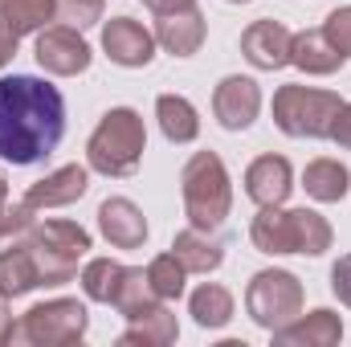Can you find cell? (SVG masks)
I'll return each instance as SVG.
<instances>
[{
    "label": "cell",
    "mask_w": 351,
    "mask_h": 347,
    "mask_svg": "<svg viewBox=\"0 0 351 347\" xmlns=\"http://www.w3.org/2000/svg\"><path fill=\"white\" fill-rule=\"evenodd\" d=\"M66 135L62 90L33 74L0 78V160L12 168H33L58 152Z\"/></svg>",
    "instance_id": "obj_1"
},
{
    "label": "cell",
    "mask_w": 351,
    "mask_h": 347,
    "mask_svg": "<svg viewBox=\"0 0 351 347\" xmlns=\"http://www.w3.org/2000/svg\"><path fill=\"white\" fill-rule=\"evenodd\" d=\"M147 152V127L135 106H110L86 139V164L98 176H135Z\"/></svg>",
    "instance_id": "obj_2"
},
{
    "label": "cell",
    "mask_w": 351,
    "mask_h": 347,
    "mask_svg": "<svg viewBox=\"0 0 351 347\" xmlns=\"http://www.w3.org/2000/svg\"><path fill=\"white\" fill-rule=\"evenodd\" d=\"M180 196H184L188 225L217 233L233 208V180L225 160L217 152H196L180 172Z\"/></svg>",
    "instance_id": "obj_3"
},
{
    "label": "cell",
    "mask_w": 351,
    "mask_h": 347,
    "mask_svg": "<svg viewBox=\"0 0 351 347\" xmlns=\"http://www.w3.org/2000/svg\"><path fill=\"white\" fill-rule=\"evenodd\" d=\"M29 254L37 261L41 286H66L78 278V265L90 254V233L78 221H37L33 237H29Z\"/></svg>",
    "instance_id": "obj_4"
},
{
    "label": "cell",
    "mask_w": 351,
    "mask_h": 347,
    "mask_svg": "<svg viewBox=\"0 0 351 347\" xmlns=\"http://www.w3.org/2000/svg\"><path fill=\"white\" fill-rule=\"evenodd\" d=\"M343 98L335 90L319 86H278L274 94V127L290 139H331V123L339 115Z\"/></svg>",
    "instance_id": "obj_5"
},
{
    "label": "cell",
    "mask_w": 351,
    "mask_h": 347,
    "mask_svg": "<svg viewBox=\"0 0 351 347\" xmlns=\"http://www.w3.org/2000/svg\"><path fill=\"white\" fill-rule=\"evenodd\" d=\"M90 327V311L78 298H49L29 307L16 323L8 344H25V347H74L86 339Z\"/></svg>",
    "instance_id": "obj_6"
},
{
    "label": "cell",
    "mask_w": 351,
    "mask_h": 347,
    "mask_svg": "<svg viewBox=\"0 0 351 347\" xmlns=\"http://www.w3.org/2000/svg\"><path fill=\"white\" fill-rule=\"evenodd\" d=\"M245 311L262 331H278L302 315V282L290 270H258L245 286Z\"/></svg>",
    "instance_id": "obj_7"
},
{
    "label": "cell",
    "mask_w": 351,
    "mask_h": 347,
    "mask_svg": "<svg viewBox=\"0 0 351 347\" xmlns=\"http://www.w3.org/2000/svg\"><path fill=\"white\" fill-rule=\"evenodd\" d=\"M33 53H37V66L45 74H53V78H78L94 62L82 29H70V25H45L37 33V49Z\"/></svg>",
    "instance_id": "obj_8"
},
{
    "label": "cell",
    "mask_w": 351,
    "mask_h": 347,
    "mask_svg": "<svg viewBox=\"0 0 351 347\" xmlns=\"http://www.w3.org/2000/svg\"><path fill=\"white\" fill-rule=\"evenodd\" d=\"M58 21L53 0H0V70L16 58L21 37L41 33Z\"/></svg>",
    "instance_id": "obj_9"
},
{
    "label": "cell",
    "mask_w": 351,
    "mask_h": 347,
    "mask_svg": "<svg viewBox=\"0 0 351 347\" xmlns=\"http://www.w3.org/2000/svg\"><path fill=\"white\" fill-rule=\"evenodd\" d=\"M102 53L123 70H143L156 58V33L131 16H110L102 25Z\"/></svg>",
    "instance_id": "obj_10"
},
{
    "label": "cell",
    "mask_w": 351,
    "mask_h": 347,
    "mask_svg": "<svg viewBox=\"0 0 351 347\" xmlns=\"http://www.w3.org/2000/svg\"><path fill=\"white\" fill-rule=\"evenodd\" d=\"M213 115L225 131H245L262 115V86L254 78H241V74L221 78L213 90Z\"/></svg>",
    "instance_id": "obj_11"
},
{
    "label": "cell",
    "mask_w": 351,
    "mask_h": 347,
    "mask_svg": "<svg viewBox=\"0 0 351 347\" xmlns=\"http://www.w3.org/2000/svg\"><path fill=\"white\" fill-rule=\"evenodd\" d=\"M98 233L114 246V250H143L147 241V217L135 200L127 196H110L98 204Z\"/></svg>",
    "instance_id": "obj_12"
},
{
    "label": "cell",
    "mask_w": 351,
    "mask_h": 347,
    "mask_svg": "<svg viewBox=\"0 0 351 347\" xmlns=\"http://www.w3.org/2000/svg\"><path fill=\"white\" fill-rule=\"evenodd\" d=\"M290 41L294 33L282 25V21H254L245 33H241V58L254 66V70H282L290 66Z\"/></svg>",
    "instance_id": "obj_13"
},
{
    "label": "cell",
    "mask_w": 351,
    "mask_h": 347,
    "mask_svg": "<svg viewBox=\"0 0 351 347\" xmlns=\"http://www.w3.org/2000/svg\"><path fill=\"white\" fill-rule=\"evenodd\" d=\"M294 192V168L286 156H258L250 168H245V196L258 204V208H274V204H286Z\"/></svg>",
    "instance_id": "obj_14"
},
{
    "label": "cell",
    "mask_w": 351,
    "mask_h": 347,
    "mask_svg": "<svg viewBox=\"0 0 351 347\" xmlns=\"http://www.w3.org/2000/svg\"><path fill=\"white\" fill-rule=\"evenodd\" d=\"M339 339H343V319L331 307L298 315L274 331V347H339Z\"/></svg>",
    "instance_id": "obj_15"
},
{
    "label": "cell",
    "mask_w": 351,
    "mask_h": 347,
    "mask_svg": "<svg viewBox=\"0 0 351 347\" xmlns=\"http://www.w3.org/2000/svg\"><path fill=\"white\" fill-rule=\"evenodd\" d=\"M90 188V172L82 164H66V168H58V172L41 176L37 184H29V192H25V204H33L37 213L41 208H66V204H74V200H82Z\"/></svg>",
    "instance_id": "obj_16"
},
{
    "label": "cell",
    "mask_w": 351,
    "mask_h": 347,
    "mask_svg": "<svg viewBox=\"0 0 351 347\" xmlns=\"http://www.w3.org/2000/svg\"><path fill=\"white\" fill-rule=\"evenodd\" d=\"M208 37V21L200 8H184V12H168L156 21V45L172 58H192Z\"/></svg>",
    "instance_id": "obj_17"
},
{
    "label": "cell",
    "mask_w": 351,
    "mask_h": 347,
    "mask_svg": "<svg viewBox=\"0 0 351 347\" xmlns=\"http://www.w3.org/2000/svg\"><path fill=\"white\" fill-rule=\"evenodd\" d=\"M343 62H348V58L327 41L323 29H302V33H294V41H290V66H298L302 74L327 78V74H335Z\"/></svg>",
    "instance_id": "obj_18"
},
{
    "label": "cell",
    "mask_w": 351,
    "mask_h": 347,
    "mask_svg": "<svg viewBox=\"0 0 351 347\" xmlns=\"http://www.w3.org/2000/svg\"><path fill=\"white\" fill-rule=\"evenodd\" d=\"M172 254L184 261V270H188V274H213V270H221V261H225V246H221L208 229L188 225V229H180V233H176Z\"/></svg>",
    "instance_id": "obj_19"
},
{
    "label": "cell",
    "mask_w": 351,
    "mask_h": 347,
    "mask_svg": "<svg viewBox=\"0 0 351 347\" xmlns=\"http://www.w3.org/2000/svg\"><path fill=\"white\" fill-rule=\"evenodd\" d=\"M302 188H306V196L319 200V204H339V200L351 192L348 164H343V160H331V156L311 160L306 172H302Z\"/></svg>",
    "instance_id": "obj_20"
},
{
    "label": "cell",
    "mask_w": 351,
    "mask_h": 347,
    "mask_svg": "<svg viewBox=\"0 0 351 347\" xmlns=\"http://www.w3.org/2000/svg\"><path fill=\"white\" fill-rule=\"evenodd\" d=\"M250 241L258 254H269V258H286L294 254V229H290V208L274 204V208H262L250 225Z\"/></svg>",
    "instance_id": "obj_21"
},
{
    "label": "cell",
    "mask_w": 351,
    "mask_h": 347,
    "mask_svg": "<svg viewBox=\"0 0 351 347\" xmlns=\"http://www.w3.org/2000/svg\"><path fill=\"white\" fill-rule=\"evenodd\" d=\"M176 339H180V323H176V315L168 311V302H160L156 311L131 319V327L119 335L123 347H172Z\"/></svg>",
    "instance_id": "obj_22"
},
{
    "label": "cell",
    "mask_w": 351,
    "mask_h": 347,
    "mask_svg": "<svg viewBox=\"0 0 351 347\" xmlns=\"http://www.w3.org/2000/svg\"><path fill=\"white\" fill-rule=\"evenodd\" d=\"M156 119H160V131L168 143H196V135H200V115L184 94H160Z\"/></svg>",
    "instance_id": "obj_23"
},
{
    "label": "cell",
    "mask_w": 351,
    "mask_h": 347,
    "mask_svg": "<svg viewBox=\"0 0 351 347\" xmlns=\"http://www.w3.org/2000/svg\"><path fill=\"white\" fill-rule=\"evenodd\" d=\"M188 315H192L196 327H204V331H221V327H229V319H233V294H229L221 282H204V286L192 290V298H188Z\"/></svg>",
    "instance_id": "obj_24"
},
{
    "label": "cell",
    "mask_w": 351,
    "mask_h": 347,
    "mask_svg": "<svg viewBox=\"0 0 351 347\" xmlns=\"http://www.w3.org/2000/svg\"><path fill=\"white\" fill-rule=\"evenodd\" d=\"M37 286H41V274H37V261L29 254V246L0 250V294L4 298H25Z\"/></svg>",
    "instance_id": "obj_25"
},
{
    "label": "cell",
    "mask_w": 351,
    "mask_h": 347,
    "mask_svg": "<svg viewBox=\"0 0 351 347\" xmlns=\"http://www.w3.org/2000/svg\"><path fill=\"white\" fill-rule=\"evenodd\" d=\"M290 229H294V254L302 258H323L335 241L331 221L315 208H290Z\"/></svg>",
    "instance_id": "obj_26"
},
{
    "label": "cell",
    "mask_w": 351,
    "mask_h": 347,
    "mask_svg": "<svg viewBox=\"0 0 351 347\" xmlns=\"http://www.w3.org/2000/svg\"><path fill=\"white\" fill-rule=\"evenodd\" d=\"M164 298L152 290V282H147V270H139V265H127V274H123V282H119V294H114V311L131 323V319H139V315H147V311H156Z\"/></svg>",
    "instance_id": "obj_27"
},
{
    "label": "cell",
    "mask_w": 351,
    "mask_h": 347,
    "mask_svg": "<svg viewBox=\"0 0 351 347\" xmlns=\"http://www.w3.org/2000/svg\"><path fill=\"white\" fill-rule=\"evenodd\" d=\"M123 274H127V265L114 258H90L82 265V274H78V282H82V294H86L90 302H114V294H119V282H123Z\"/></svg>",
    "instance_id": "obj_28"
},
{
    "label": "cell",
    "mask_w": 351,
    "mask_h": 347,
    "mask_svg": "<svg viewBox=\"0 0 351 347\" xmlns=\"http://www.w3.org/2000/svg\"><path fill=\"white\" fill-rule=\"evenodd\" d=\"M147 282H152V290H156L164 302H176V298H184L188 270H184V261L168 250V254H160V258L147 261Z\"/></svg>",
    "instance_id": "obj_29"
},
{
    "label": "cell",
    "mask_w": 351,
    "mask_h": 347,
    "mask_svg": "<svg viewBox=\"0 0 351 347\" xmlns=\"http://www.w3.org/2000/svg\"><path fill=\"white\" fill-rule=\"evenodd\" d=\"M37 229V208L33 204H4L0 208V250H12V246H29Z\"/></svg>",
    "instance_id": "obj_30"
},
{
    "label": "cell",
    "mask_w": 351,
    "mask_h": 347,
    "mask_svg": "<svg viewBox=\"0 0 351 347\" xmlns=\"http://www.w3.org/2000/svg\"><path fill=\"white\" fill-rule=\"evenodd\" d=\"M58 8V25H70V29H90L102 21L106 12V0H53Z\"/></svg>",
    "instance_id": "obj_31"
},
{
    "label": "cell",
    "mask_w": 351,
    "mask_h": 347,
    "mask_svg": "<svg viewBox=\"0 0 351 347\" xmlns=\"http://www.w3.org/2000/svg\"><path fill=\"white\" fill-rule=\"evenodd\" d=\"M323 33H327V41L343 53V58H351V4H343V8H335V12H327V21H323Z\"/></svg>",
    "instance_id": "obj_32"
},
{
    "label": "cell",
    "mask_w": 351,
    "mask_h": 347,
    "mask_svg": "<svg viewBox=\"0 0 351 347\" xmlns=\"http://www.w3.org/2000/svg\"><path fill=\"white\" fill-rule=\"evenodd\" d=\"M331 294L343 307H351V254H343V258L331 265Z\"/></svg>",
    "instance_id": "obj_33"
},
{
    "label": "cell",
    "mask_w": 351,
    "mask_h": 347,
    "mask_svg": "<svg viewBox=\"0 0 351 347\" xmlns=\"http://www.w3.org/2000/svg\"><path fill=\"white\" fill-rule=\"evenodd\" d=\"M331 143H339L343 152H351V102L339 106V115H335V123H331Z\"/></svg>",
    "instance_id": "obj_34"
},
{
    "label": "cell",
    "mask_w": 351,
    "mask_h": 347,
    "mask_svg": "<svg viewBox=\"0 0 351 347\" xmlns=\"http://www.w3.org/2000/svg\"><path fill=\"white\" fill-rule=\"evenodd\" d=\"M156 16H168V12H184V8H196V0H143Z\"/></svg>",
    "instance_id": "obj_35"
},
{
    "label": "cell",
    "mask_w": 351,
    "mask_h": 347,
    "mask_svg": "<svg viewBox=\"0 0 351 347\" xmlns=\"http://www.w3.org/2000/svg\"><path fill=\"white\" fill-rule=\"evenodd\" d=\"M8 335H12V311H8V298L0 294V347L8 344Z\"/></svg>",
    "instance_id": "obj_36"
},
{
    "label": "cell",
    "mask_w": 351,
    "mask_h": 347,
    "mask_svg": "<svg viewBox=\"0 0 351 347\" xmlns=\"http://www.w3.org/2000/svg\"><path fill=\"white\" fill-rule=\"evenodd\" d=\"M8 204V180H4V172H0V208Z\"/></svg>",
    "instance_id": "obj_37"
},
{
    "label": "cell",
    "mask_w": 351,
    "mask_h": 347,
    "mask_svg": "<svg viewBox=\"0 0 351 347\" xmlns=\"http://www.w3.org/2000/svg\"><path fill=\"white\" fill-rule=\"evenodd\" d=\"M229 4H250V0H229Z\"/></svg>",
    "instance_id": "obj_38"
}]
</instances>
